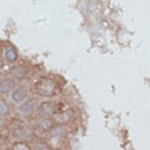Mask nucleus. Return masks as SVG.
Returning a JSON list of instances; mask_svg holds the SVG:
<instances>
[{
	"label": "nucleus",
	"instance_id": "1",
	"mask_svg": "<svg viewBox=\"0 0 150 150\" xmlns=\"http://www.w3.org/2000/svg\"><path fill=\"white\" fill-rule=\"evenodd\" d=\"M35 91L45 97L53 96L56 93V85L52 79L42 77L38 79L34 86Z\"/></svg>",
	"mask_w": 150,
	"mask_h": 150
},
{
	"label": "nucleus",
	"instance_id": "2",
	"mask_svg": "<svg viewBox=\"0 0 150 150\" xmlns=\"http://www.w3.org/2000/svg\"><path fill=\"white\" fill-rule=\"evenodd\" d=\"M37 108V101L35 99H28L20 106L19 112L22 116H28L32 115Z\"/></svg>",
	"mask_w": 150,
	"mask_h": 150
},
{
	"label": "nucleus",
	"instance_id": "3",
	"mask_svg": "<svg viewBox=\"0 0 150 150\" xmlns=\"http://www.w3.org/2000/svg\"><path fill=\"white\" fill-rule=\"evenodd\" d=\"M55 112V108L51 102L46 101L40 105L39 108V114L42 118L49 119L54 116Z\"/></svg>",
	"mask_w": 150,
	"mask_h": 150
},
{
	"label": "nucleus",
	"instance_id": "4",
	"mask_svg": "<svg viewBox=\"0 0 150 150\" xmlns=\"http://www.w3.org/2000/svg\"><path fill=\"white\" fill-rule=\"evenodd\" d=\"M12 135L17 139L27 141L30 138V134L25 128L22 127H16L12 130Z\"/></svg>",
	"mask_w": 150,
	"mask_h": 150
},
{
	"label": "nucleus",
	"instance_id": "5",
	"mask_svg": "<svg viewBox=\"0 0 150 150\" xmlns=\"http://www.w3.org/2000/svg\"><path fill=\"white\" fill-rule=\"evenodd\" d=\"M15 86V81L13 79L7 78L2 80L0 83V91L2 93H7Z\"/></svg>",
	"mask_w": 150,
	"mask_h": 150
},
{
	"label": "nucleus",
	"instance_id": "6",
	"mask_svg": "<svg viewBox=\"0 0 150 150\" xmlns=\"http://www.w3.org/2000/svg\"><path fill=\"white\" fill-rule=\"evenodd\" d=\"M27 96V93L25 90L23 88L16 89L12 93V99L15 102H20V101H24Z\"/></svg>",
	"mask_w": 150,
	"mask_h": 150
},
{
	"label": "nucleus",
	"instance_id": "7",
	"mask_svg": "<svg viewBox=\"0 0 150 150\" xmlns=\"http://www.w3.org/2000/svg\"><path fill=\"white\" fill-rule=\"evenodd\" d=\"M6 58L8 62H11V63L16 62L17 58V50L14 47L10 46L6 48Z\"/></svg>",
	"mask_w": 150,
	"mask_h": 150
},
{
	"label": "nucleus",
	"instance_id": "8",
	"mask_svg": "<svg viewBox=\"0 0 150 150\" xmlns=\"http://www.w3.org/2000/svg\"><path fill=\"white\" fill-rule=\"evenodd\" d=\"M12 73L13 76L14 77L17 78V79H21V78H22V77H24L25 76L26 70L22 66H17L13 69Z\"/></svg>",
	"mask_w": 150,
	"mask_h": 150
},
{
	"label": "nucleus",
	"instance_id": "9",
	"mask_svg": "<svg viewBox=\"0 0 150 150\" xmlns=\"http://www.w3.org/2000/svg\"><path fill=\"white\" fill-rule=\"evenodd\" d=\"M9 112V107L4 100H1L0 102V113L1 115H6Z\"/></svg>",
	"mask_w": 150,
	"mask_h": 150
},
{
	"label": "nucleus",
	"instance_id": "10",
	"mask_svg": "<svg viewBox=\"0 0 150 150\" xmlns=\"http://www.w3.org/2000/svg\"><path fill=\"white\" fill-rule=\"evenodd\" d=\"M13 149H17V150H24V149H29L30 148L27 146L26 144L23 142H17L13 145Z\"/></svg>",
	"mask_w": 150,
	"mask_h": 150
},
{
	"label": "nucleus",
	"instance_id": "11",
	"mask_svg": "<svg viewBox=\"0 0 150 150\" xmlns=\"http://www.w3.org/2000/svg\"><path fill=\"white\" fill-rule=\"evenodd\" d=\"M50 148L47 146V145H45L43 143H40V144H37L35 146V149H49Z\"/></svg>",
	"mask_w": 150,
	"mask_h": 150
}]
</instances>
